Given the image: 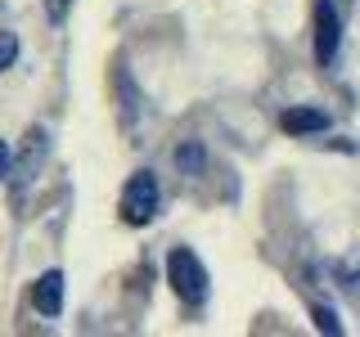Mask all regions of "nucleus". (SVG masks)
Listing matches in <instances>:
<instances>
[{"label": "nucleus", "instance_id": "nucleus-10", "mask_svg": "<svg viewBox=\"0 0 360 337\" xmlns=\"http://www.w3.org/2000/svg\"><path fill=\"white\" fill-rule=\"evenodd\" d=\"M14 59H18V37L0 27V72H5V67H14Z\"/></svg>", "mask_w": 360, "mask_h": 337}, {"label": "nucleus", "instance_id": "nucleus-7", "mask_svg": "<svg viewBox=\"0 0 360 337\" xmlns=\"http://www.w3.org/2000/svg\"><path fill=\"white\" fill-rule=\"evenodd\" d=\"M117 90H122V121L135 126V121H140V112H144V95H140V86L131 81L127 67H117Z\"/></svg>", "mask_w": 360, "mask_h": 337}, {"label": "nucleus", "instance_id": "nucleus-11", "mask_svg": "<svg viewBox=\"0 0 360 337\" xmlns=\"http://www.w3.org/2000/svg\"><path fill=\"white\" fill-rule=\"evenodd\" d=\"M68 5H72V0H50V9H45V18H50V22H63Z\"/></svg>", "mask_w": 360, "mask_h": 337}, {"label": "nucleus", "instance_id": "nucleus-9", "mask_svg": "<svg viewBox=\"0 0 360 337\" xmlns=\"http://www.w3.org/2000/svg\"><path fill=\"white\" fill-rule=\"evenodd\" d=\"M311 319H315V329H320V333H333V337L342 333V319H338L329 306H315V310H311Z\"/></svg>", "mask_w": 360, "mask_h": 337}, {"label": "nucleus", "instance_id": "nucleus-4", "mask_svg": "<svg viewBox=\"0 0 360 337\" xmlns=\"http://www.w3.org/2000/svg\"><path fill=\"white\" fill-rule=\"evenodd\" d=\"M41 162H45V131L41 126H32L27 131V140H22V153L9 162V185H14V194H22V189L37 180V171H41Z\"/></svg>", "mask_w": 360, "mask_h": 337}, {"label": "nucleus", "instance_id": "nucleus-8", "mask_svg": "<svg viewBox=\"0 0 360 337\" xmlns=\"http://www.w3.org/2000/svg\"><path fill=\"white\" fill-rule=\"evenodd\" d=\"M176 166H180L185 176H198V171H202V144H198V140H185V144L176 149Z\"/></svg>", "mask_w": 360, "mask_h": 337}, {"label": "nucleus", "instance_id": "nucleus-1", "mask_svg": "<svg viewBox=\"0 0 360 337\" xmlns=\"http://www.w3.org/2000/svg\"><path fill=\"white\" fill-rule=\"evenodd\" d=\"M158 202H162V189H158L153 171H135L122 189V220L127 225H149L158 216Z\"/></svg>", "mask_w": 360, "mask_h": 337}, {"label": "nucleus", "instance_id": "nucleus-5", "mask_svg": "<svg viewBox=\"0 0 360 337\" xmlns=\"http://www.w3.org/2000/svg\"><path fill=\"white\" fill-rule=\"evenodd\" d=\"M32 306H37L45 319H54V315L63 310V270H45L37 279V288H32Z\"/></svg>", "mask_w": 360, "mask_h": 337}, {"label": "nucleus", "instance_id": "nucleus-12", "mask_svg": "<svg viewBox=\"0 0 360 337\" xmlns=\"http://www.w3.org/2000/svg\"><path fill=\"white\" fill-rule=\"evenodd\" d=\"M9 162H14V153H9V144H5V140H0V180H5V176H9Z\"/></svg>", "mask_w": 360, "mask_h": 337}, {"label": "nucleus", "instance_id": "nucleus-6", "mask_svg": "<svg viewBox=\"0 0 360 337\" xmlns=\"http://www.w3.org/2000/svg\"><path fill=\"white\" fill-rule=\"evenodd\" d=\"M279 126H284L288 135H320V131H329V112H320V108H288L284 117H279Z\"/></svg>", "mask_w": 360, "mask_h": 337}, {"label": "nucleus", "instance_id": "nucleus-3", "mask_svg": "<svg viewBox=\"0 0 360 337\" xmlns=\"http://www.w3.org/2000/svg\"><path fill=\"white\" fill-rule=\"evenodd\" d=\"M342 50V9H333V0H315V59L329 67Z\"/></svg>", "mask_w": 360, "mask_h": 337}, {"label": "nucleus", "instance_id": "nucleus-2", "mask_svg": "<svg viewBox=\"0 0 360 337\" xmlns=\"http://www.w3.org/2000/svg\"><path fill=\"white\" fill-rule=\"evenodd\" d=\"M167 279H172L176 297L189 301V306H198V301L207 297V270H202V261L189 247H176V252L167 256Z\"/></svg>", "mask_w": 360, "mask_h": 337}]
</instances>
